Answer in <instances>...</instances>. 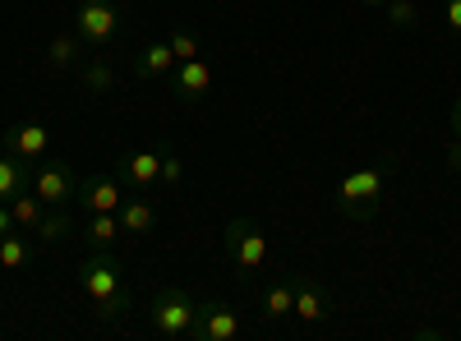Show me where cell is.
<instances>
[{
    "label": "cell",
    "mask_w": 461,
    "mask_h": 341,
    "mask_svg": "<svg viewBox=\"0 0 461 341\" xmlns=\"http://www.w3.org/2000/svg\"><path fill=\"white\" fill-rule=\"evenodd\" d=\"M212 84H217V74H212V65H208L203 56L180 60V65L171 69V79H167V88H171V93H176V102H185V106L203 102V97L212 93Z\"/></svg>",
    "instance_id": "obj_7"
},
{
    "label": "cell",
    "mask_w": 461,
    "mask_h": 341,
    "mask_svg": "<svg viewBox=\"0 0 461 341\" xmlns=\"http://www.w3.org/2000/svg\"><path fill=\"white\" fill-rule=\"evenodd\" d=\"M10 212H14V226H19V231H28V236H32V231H37V221L47 217V203L37 199L32 189H23V194H14V199H10Z\"/></svg>",
    "instance_id": "obj_21"
},
{
    "label": "cell",
    "mask_w": 461,
    "mask_h": 341,
    "mask_svg": "<svg viewBox=\"0 0 461 341\" xmlns=\"http://www.w3.org/2000/svg\"><path fill=\"white\" fill-rule=\"evenodd\" d=\"M258 314H263V323H282V319L295 314V286H291V273L267 282V291H263V310H258Z\"/></svg>",
    "instance_id": "obj_14"
},
{
    "label": "cell",
    "mask_w": 461,
    "mask_h": 341,
    "mask_svg": "<svg viewBox=\"0 0 461 341\" xmlns=\"http://www.w3.org/2000/svg\"><path fill=\"white\" fill-rule=\"evenodd\" d=\"M0 153H5V134H0Z\"/></svg>",
    "instance_id": "obj_31"
},
{
    "label": "cell",
    "mask_w": 461,
    "mask_h": 341,
    "mask_svg": "<svg viewBox=\"0 0 461 341\" xmlns=\"http://www.w3.org/2000/svg\"><path fill=\"white\" fill-rule=\"evenodd\" d=\"M121 28H125V19H121L115 0H79V5H74V32H79L84 47L97 51V56H106L121 42Z\"/></svg>",
    "instance_id": "obj_4"
},
{
    "label": "cell",
    "mask_w": 461,
    "mask_h": 341,
    "mask_svg": "<svg viewBox=\"0 0 461 341\" xmlns=\"http://www.w3.org/2000/svg\"><path fill=\"white\" fill-rule=\"evenodd\" d=\"M79 69H84V93H88V97H106V93L115 88V65H111L106 56H93V60H84Z\"/></svg>",
    "instance_id": "obj_20"
},
{
    "label": "cell",
    "mask_w": 461,
    "mask_h": 341,
    "mask_svg": "<svg viewBox=\"0 0 461 341\" xmlns=\"http://www.w3.org/2000/svg\"><path fill=\"white\" fill-rule=\"evenodd\" d=\"M84 37L79 32H60V37H51L47 42V69H69V65H84Z\"/></svg>",
    "instance_id": "obj_18"
},
{
    "label": "cell",
    "mask_w": 461,
    "mask_h": 341,
    "mask_svg": "<svg viewBox=\"0 0 461 341\" xmlns=\"http://www.w3.org/2000/svg\"><path fill=\"white\" fill-rule=\"evenodd\" d=\"M291 286H295V319L300 323H328V319H337V300L310 273H291Z\"/></svg>",
    "instance_id": "obj_8"
},
{
    "label": "cell",
    "mask_w": 461,
    "mask_h": 341,
    "mask_svg": "<svg viewBox=\"0 0 461 341\" xmlns=\"http://www.w3.org/2000/svg\"><path fill=\"white\" fill-rule=\"evenodd\" d=\"M79 286L93 300V314L102 323H115L130 314V286H125V268L111 249H93L79 268Z\"/></svg>",
    "instance_id": "obj_1"
},
{
    "label": "cell",
    "mask_w": 461,
    "mask_h": 341,
    "mask_svg": "<svg viewBox=\"0 0 461 341\" xmlns=\"http://www.w3.org/2000/svg\"><path fill=\"white\" fill-rule=\"evenodd\" d=\"M240 332V319L230 305H221V300H208V305H199V319H194V332H189V341H230Z\"/></svg>",
    "instance_id": "obj_9"
},
{
    "label": "cell",
    "mask_w": 461,
    "mask_h": 341,
    "mask_svg": "<svg viewBox=\"0 0 461 341\" xmlns=\"http://www.w3.org/2000/svg\"><path fill=\"white\" fill-rule=\"evenodd\" d=\"M42 245H60V240H69L74 236V217L65 212V208H47V217L37 221V231H32Z\"/></svg>",
    "instance_id": "obj_22"
},
{
    "label": "cell",
    "mask_w": 461,
    "mask_h": 341,
    "mask_svg": "<svg viewBox=\"0 0 461 341\" xmlns=\"http://www.w3.org/2000/svg\"><path fill=\"white\" fill-rule=\"evenodd\" d=\"M10 231H19V226H14V212H10V203H0V240H5Z\"/></svg>",
    "instance_id": "obj_28"
},
{
    "label": "cell",
    "mask_w": 461,
    "mask_h": 341,
    "mask_svg": "<svg viewBox=\"0 0 461 341\" xmlns=\"http://www.w3.org/2000/svg\"><path fill=\"white\" fill-rule=\"evenodd\" d=\"M393 166H397V157L383 153L378 162H365L356 171H346L337 180V212L346 221H369L378 212V203H383V184H388Z\"/></svg>",
    "instance_id": "obj_2"
},
{
    "label": "cell",
    "mask_w": 461,
    "mask_h": 341,
    "mask_svg": "<svg viewBox=\"0 0 461 341\" xmlns=\"http://www.w3.org/2000/svg\"><path fill=\"white\" fill-rule=\"evenodd\" d=\"M121 171H125V180L139 189V194H148V189L162 180V148H143V153H130Z\"/></svg>",
    "instance_id": "obj_13"
},
{
    "label": "cell",
    "mask_w": 461,
    "mask_h": 341,
    "mask_svg": "<svg viewBox=\"0 0 461 341\" xmlns=\"http://www.w3.org/2000/svg\"><path fill=\"white\" fill-rule=\"evenodd\" d=\"M23 189H32V166L19 162L14 153H0V203H10Z\"/></svg>",
    "instance_id": "obj_17"
},
{
    "label": "cell",
    "mask_w": 461,
    "mask_h": 341,
    "mask_svg": "<svg viewBox=\"0 0 461 341\" xmlns=\"http://www.w3.org/2000/svg\"><path fill=\"white\" fill-rule=\"evenodd\" d=\"M194 319H199V305H194V295L180 291V286H162L148 305V328L167 341H189Z\"/></svg>",
    "instance_id": "obj_3"
},
{
    "label": "cell",
    "mask_w": 461,
    "mask_h": 341,
    "mask_svg": "<svg viewBox=\"0 0 461 341\" xmlns=\"http://www.w3.org/2000/svg\"><path fill=\"white\" fill-rule=\"evenodd\" d=\"M360 5H369V10H383V5H388V0H360Z\"/></svg>",
    "instance_id": "obj_30"
},
{
    "label": "cell",
    "mask_w": 461,
    "mask_h": 341,
    "mask_svg": "<svg viewBox=\"0 0 461 341\" xmlns=\"http://www.w3.org/2000/svg\"><path fill=\"white\" fill-rule=\"evenodd\" d=\"M176 65H180V60H176L171 42H148V47H139V51L130 56V69H134V79H143V84H158V79L167 84Z\"/></svg>",
    "instance_id": "obj_10"
},
{
    "label": "cell",
    "mask_w": 461,
    "mask_h": 341,
    "mask_svg": "<svg viewBox=\"0 0 461 341\" xmlns=\"http://www.w3.org/2000/svg\"><path fill=\"white\" fill-rule=\"evenodd\" d=\"M121 226H125V236H148L152 226H158V203H152L148 194H134L121 203Z\"/></svg>",
    "instance_id": "obj_16"
},
{
    "label": "cell",
    "mask_w": 461,
    "mask_h": 341,
    "mask_svg": "<svg viewBox=\"0 0 461 341\" xmlns=\"http://www.w3.org/2000/svg\"><path fill=\"white\" fill-rule=\"evenodd\" d=\"M47 143H51V134H47L42 121H23V125H14V130L5 134V153H14L19 162L37 166V162L47 157Z\"/></svg>",
    "instance_id": "obj_11"
},
{
    "label": "cell",
    "mask_w": 461,
    "mask_h": 341,
    "mask_svg": "<svg viewBox=\"0 0 461 341\" xmlns=\"http://www.w3.org/2000/svg\"><path fill=\"white\" fill-rule=\"evenodd\" d=\"M171 51H176V60H194L199 51H203V37L194 32V28H171Z\"/></svg>",
    "instance_id": "obj_23"
},
{
    "label": "cell",
    "mask_w": 461,
    "mask_h": 341,
    "mask_svg": "<svg viewBox=\"0 0 461 341\" xmlns=\"http://www.w3.org/2000/svg\"><path fill=\"white\" fill-rule=\"evenodd\" d=\"M74 203H84V212H121L125 194H121V180H111V175H84L79 180V199Z\"/></svg>",
    "instance_id": "obj_12"
},
{
    "label": "cell",
    "mask_w": 461,
    "mask_h": 341,
    "mask_svg": "<svg viewBox=\"0 0 461 341\" xmlns=\"http://www.w3.org/2000/svg\"><path fill=\"white\" fill-rule=\"evenodd\" d=\"M383 14H388L393 28H415V23H420V5H415V0H388V5H383Z\"/></svg>",
    "instance_id": "obj_24"
},
{
    "label": "cell",
    "mask_w": 461,
    "mask_h": 341,
    "mask_svg": "<svg viewBox=\"0 0 461 341\" xmlns=\"http://www.w3.org/2000/svg\"><path fill=\"white\" fill-rule=\"evenodd\" d=\"M185 180V162H180V153H176V148L171 143H162V184H180Z\"/></svg>",
    "instance_id": "obj_25"
},
{
    "label": "cell",
    "mask_w": 461,
    "mask_h": 341,
    "mask_svg": "<svg viewBox=\"0 0 461 341\" xmlns=\"http://www.w3.org/2000/svg\"><path fill=\"white\" fill-rule=\"evenodd\" d=\"M32 258H37V249H32L28 231H10L5 240H0V268H5V273H19V268H28Z\"/></svg>",
    "instance_id": "obj_19"
},
{
    "label": "cell",
    "mask_w": 461,
    "mask_h": 341,
    "mask_svg": "<svg viewBox=\"0 0 461 341\" xmlns=\"http://www.w3.org/2000/svg\"><path fill=\"white\" fill-rule=\"evenodd\" d=\"M121 236H125L121 212H84V240H88L93 249H111Z\"/></svg>",
    "instance_id": "obj_15"
},
{
    "label": "cell",
    "mask_w": 461,
    "mask_h": 341,
    "mask_svg": "<svg viewBox=\"0 0 461 341\" xmlns=\"http://www.w3.org/2000/svg\"><path fill=\"white\" fill-rule=\"evenodd\" d=\"M226 258H230V273L240 282H249L254 273H263L267 263V236L254 217H230L226 221Z\"/></svg>",
    "instance_id": "obj_5"
},
{
    "label": "cell",
    "mask_w": 461,
    "mask_h": 341,
    "mask_svg": "<svg viewBox=\"0 0 461 341\" xmlns=\"http://www.w3.org/2000/svg\"><path fill=\"white\" fill-rule=\"evenodd\" d=\"M32 194L47 208H69L79 199V171L69 162H37L32 166Z\"/></svg>",
    "instance_id": "obj_6"
},
{
    "label": "cell",
    "mask_w": 461,
    "mask_h": 341,
    "mask_svg": "<svg viewBox=\"0 0 461 341\" xmlns=\"http://www.w3.org/2000/svg\"><path fill=\"white\" fill-rule=\"evenodd\" d=\"M443 157H447V171H456V175H461V139H456V134L447 139V148H443Z\"/></svg>",
    "instance_id": "obj_26"
},
{
    "label": "cell",
    "mask_w": 461,
    "mask_h": 341,
    "mask_svg": "<svg viewBox=\"0 0 461 341\" xmlns=\"http://www.w3.org/2000/svg\"><path fill=\"white\" fill-rule=\"evenodd\" d=\"M443 19L452 32H461V0H443Z\"/></svg>",
    "instance_id": "obj_27"
},
{
    "label": "cell",
    "mask_w": 461,
    "mask_h": 341,
    "mask_svg": "<svg viewBox=\"0 0 461 341\" xmlns=\"http://www.w3.org/2000/svg\"><path fill=\"white\" fill-rule=\"evenodd\" d=\"M452 134L461 139V93H456V102H452Z\"/></svg>",
    "instance_id": "obj_29"
}]
</instances>
